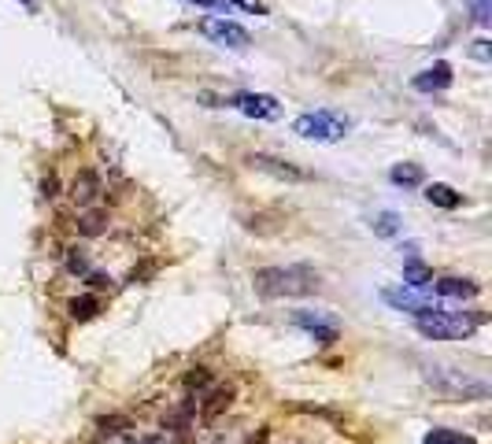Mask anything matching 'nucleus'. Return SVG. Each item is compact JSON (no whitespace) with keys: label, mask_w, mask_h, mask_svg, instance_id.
Returning a JSON list of instances; mask_svg holds the SVG:
<instances>
[{"label":"nucleus","mask_w":492,"mask_h":444,"mask_svg":"<svg viewBox=\"0 0 492 444\" xmlns=\"http://www.w3.org/2000/svg\"><path fill=\"white\" fill-rule=\"evenodd\" d=\"M437 292L441 296H478V282H470V278H441L437 282Z\"/></svg>","instance_id":"nucleus-14"},{"label":"nucleus","mask_w":492,"mask_h":444,"mask_svg":"<svg viewBox=\"0 0 492 444\" xmlns=\"http://www.w3.org/2000/svg\"><path fill=\"white\" fill-rule=\"evenodd\" d=\"M470 56H474V59H481V63H488V59H492V45H488L485 37H478L474 45H470Z\"/></svg>","instance_id":"nucleus-24"},{"label":"nucleus","mask_w":492,"mask_h":444,"mask_svg":"<svg viewBox=\"0 0 492 444\" xmlns=\"http://www.w3.org/2000/svg\"><path fill=\"white\" fill-rule=\"evenodd\" d=\"M108 230V211H96V207H89L86 215L78 219V234L81 238H100Z\"/></svg>","instance_id":"nucleus-12"},{"label":"nucleus","mask_w":492,"mask_h":444,"mask_svg":"<svg viewBox=\"0 0 492 444\" xmlns=\"http://www.w3.org/2000/svg\"><path fill=\"white\" fill-rule=\"evenodd\" d=\"M96 430L104 433V437L108 433H127L130 430V418L127 415H104V418H96Z\"/></svg>","instance_id":"nucleus-18"},{"label":"nucleus","mask_w":492,"mask_h":444,"mask_svg":"<svg viewBox=\"0 0 492 444\" xmlns=\"http://www.w3.org/2000/svg\"><path fill=\"white\" fill-rule=\"evenodd\" d=\"M186 4H200V8H211L215 0H186Z\"/></svg>","instance_id":"nucleus-29"},{"label":"nucleus","mask_w":492,"mask_h":444,"mask_svg":"<svg viewBox=\"0 0 492 444\" xmlns=\"http://www.w3.org/2000/svg\"><path fill=\"white\" fill-rule=\"evenodd\" d=\"M293 130L307 141H326V144H334L341 141L348 130H352V119H344L337 112H307V115H296L293 122Z\"/></svg>","instance_id":"nucleus-4"},{"label":"nucleus","mask_w":492,"mask_h":444,"mask_svg":"<svg viewBox=\"0 0 492 444\" xmlns=\"http://www.w3.org/2000/svg\"><path fill=\"white\" fill-rule=\"evenodd\" d=\"M41 197H45V200H52V197H56V178H52V175H49L45 182H41Z\"/></svg>","instance_id":"nucleus-28"},{"label":"nucleus","mask_w":492,"mask_h":444,"mask_svg":"<svg viewBox=\"0 0 492 444\" xmlns=\"http://www.w3.org/2000/svg\"><path fill=\"white\" fill-rule=\"evenodd\" d=\"M222 8H241V12H252V15H266V4L263 0H215Z\"/></svg>","instance_id":"nucleus-21"},{"label":"nucleus","mask_w":492,"mask_h":444,"mask_svg":"<svg viewBox=\"0 0 492 444\" xmlns=\"http://www.w3.org/2000/svg\"><path fill=\"white\" fill-rule=\"evenodd\" d=\"M200 34L208 37V41H215V45H222V49H249L252 45V37H249V30L244 27H237V23H230V19H219V15H208L200 23Z\"/></svg>","instance_id":"nucleus-5"},{"label":"nucleus","mask_w":492,"mask_h":444,"mask_svg":"<svg viewBox=\"0 0 492 444\" xmlns=\"http://www.w3.org/2000/svg\"><path fill=\"white\" fill-rule=\"evenodd\" d=\"M470 12H474V23L478 27H488V19H492V0H466Z\"/></svg>","instance_id":"nucleus-23"},{"label":"nucleus","mask_w":492,"mask_h":444,"mask_svg":"<svg viewBox=\"0 0 492 444\" xmlns=\"http://www.w3.org/2000/svg\"><path fill=\"white\" fill-rule=\"evenodd\" d=\"M67 270L71 274H89V256L81 248H71L67 252Z\"/></svg>","instance_id":"nucleus-22"},{"label":"nucleus","mask_w":492,"mask_h":444,"mask_svg":"<svg viewBox=\"0 0 492 444\" xmlns=\"http://www.w3.org/2000/svg\"><path fill=\"white\" fill-rule=\"evenodd\" d=\"M141 444H178V437H171V433H152V437H145Z\"/></svg>","instance_id":"nucleus-26"},{"label":"nucleus","mask_w":492,"mask_h":444,"mask_svg":"<svg viewBox=\"0 0 492 444\" xmlns=\"http://www.w3.org/2000/svg\"><path fill=\"white\" fill-rule=\"evenodd\" d=\"M252 285L266 300H285V296H311L319 289V274L311 267H263L252 274Z\"/></svg>","instance_id":"nucleus-1"},{"label":"nucleus","mask_w":492,"mask_h":444,"mask_svg":"<svg viewBox=\"0 0 492 444\" xmlns=\"http://www.w3.org/2000/svg\"><path fill=\"white\" fill-rule=\"evenodd\" d=\"M181 386H186V393L208 389V386H211V370H208V367H193V370L186 374V382H181Z\"/></svg>","instance_id":"nucleus-19"},{"label":"nucleus","mask_w":492,"mask_h":444,"mask_svg":"<svg viewBox=\"0 0 492 444\" xmlns=\"http://www.w3.org/2000/svg\"><path fill=\"white\" fill-rule=\"evenodd\" d=\"M230 404H234V389H230V386H219V389H211V396L200 404V415L211 422V418H219L222 411H227Z\"/></svg>","instance_id":"nucleus-10"},{"label":"nucleus","mask_w":492,"mask_h":444,"mask_svg":"<svg viewBox=\"0 0 492 444\" xmlns=\"http://www.w3.org/2000/svg\"><path fill=\"white\" fill-rule=\"evenodd\" d=\"M411 86H415L419 93H437V90H448V86H452V67H448V63H434L429 71H422V74H415V78H411Z\"/></svg>","instance_id":"nucleus-9"},{"label":"nucleus","mask_w":492,"mask_h":444,"mask_svg":"<svg viewBox=\"0 0 492 444\" xmlns=\"http://www.w3.org/2000/svg\"><path fill=\"white\" fill-rule=\"evenodd\" d=\"M388 178H393V185H404V189H415V185L426 182V175H422L419 163H396L393 171H388Z\"/></svg>","instance_id":"nucleus-13"},{"label":"nucleus","mask_w":492,"mask_h":444,"mask_svg":"<svg viewBox=\"0 0 492 444\" xmlns=\"http://www.w3.org/2000/svg\"><path fill=\"white\" fill-rule=\"evenodd\" d=\"M371 226H374L378 238H396V234H400V219L393 215V211H378Z\"/></svg>","instance_id":"nucleus-17"},{"label":"nucleus","mask_w":492,"mask_h":444,"mask_svg":"<svg viewBox=\"0 0 492 444\" xmlns=\"http://www.w3.org/2000/svg\"><path fill=\"white\" fill-rule=\"evenodd\" d=\"M249 167H256V171L271 175V178H278V182H307V175L300 171V167L285 163V160H278V156H266V152H252V156H249Z\"/></svg>","instance_id":"nucleus-7"},{"label":"nucleus","mask_w":492,"mask_h":444,"mask_svg":"<svg viewBox=\"0 0 492 444\" xmlns=\"http://www.w3.org/2000/svg\"><path fill=\"white\" fill-rule=\"evenodd\" d=\"M86 278H89V285H93V289H108V285H111L108 274H86Z\"/></svg>","instance_id":"nucleus-27"},{"label":"nucleus","mask_w":492,"mask_h":444,"mask_svg":"<svg viewBox=\"0 0 492 444\" xmlns=\"http://www.w3.org/2000/svg\"><path fill=\"white\" fill-rule=\"evenodd\" d=\"M100 444H141V440H137V437L127 430V433H108V437L100 440Z\"/></svg>","instance_id":"nucleus-25"},{"label":"nucleus","mask_w":492,"mask_h":444,"mask_svg":"<svg viewBox=\"0 0 492 444\" xmlns=\"http://www.w3.org/2000/svg\"><path fill=\"white\" fill-rule=\"evenodd\" d=\"M426 282H434V274H429V267H426V263H419V260H407V267H404V285H407V289H422Z\"/></svg>","instance_id":"nucleus-15"},{"label":"nucleus","mask_w":492,"mask_h":444,"mask_svg":"<svg viewBox=\"0 0 492 444\" xmlns=\"http://www.w3.org/2000/svg\"><path fill=\"white\" fill-rule=\"evenodd\" d=\"M100 193H104V185H100V175L96 171H78L74 182H71V200L78 207H89L100 200Z\"/></svg>","instance_id":"nucleus-8"},{"label":"nucleus","mask_w":492,"mask_h":444,"mask_svg":"<svg viewBox=\"0 0 492 444\" xmlns=\"http://www.w3.org/2000/svg\"><path fill=\"white\" fill-rule=\"evenodd\" d=\"M419 333L422 337H434V341H459V337H470L478 330L481 315H463V311H437V315H422Z\"/></svg>","instance_id":"nucleus-3"},{"label":"nucleus","mask_w":492,"mask_h":444,"mask_svg":"<svg viewBox=\"0 0 492 444\" xmlns=\"http://www.w3.org/2000/svg\"><path fill=\"white\" fill-rule=\"evenodd\" d=\"M426 382L434 386L441 396H452V400H470V396H488V382L474 378L470 370H459V367H444V363H434L426 367Z\"/></svg>","instance_id":"nucleus-2"},{"label":"nucleus","mask_w":492,"mask_h":444,"mask_svg":"<svg viewBox=\"0 0 492 444\" xmlns=\"http://www.w3.org/2000/svg\"><path fill=\"white\" fill-rule=\"evenodd\" d=\"M23 4H27V8H37V0H23Z\"/></svg>","instance_id":"nucleus-30"},{"label":"nucleus","mask_w":492,"mask_h":444,"mask_svg":"<svg viewBox=\"0 0 492 444\" xmlns=\"http://www.w3.org/2000/svg\"><path fill=\"white\" fill-rule=\"evenodd\" d=\"M426 200H429V204H437V207H444V211H452V207L463 204V197L456 193V189H452V185H441V182L426 185Z\"/></svg>","instance_id":"nucleus-11"},{"label":"nucleus","mask_w":492,"mask_h":444,"mask_svg":"<svg viewBox=\"0 0 492 444\" xmlns=\"http://www.w3.org/2000/svg\"><path fill=\"white\" fill-rule=\"evenodd\" d=\"M96 311H100V300H96V296H74V300H71V319H74V323L93 319Z\"/></svg>","instance_id":"nucleus-16"},{"label":"nucleus","mask_w":492,"mask_h":444,"mask_svg":"<svg viewBox=\"0 0 492 444\" xmlns=\"http://www.w3.org/2000/svg\"><path fill=\"white\" fill-rule=\"evenodd\" d=\"M230 108H237L241 115H249V119H266V122L281 119V104L271 93H237L230 100Z\"/></svg>","instance_id":"nucleus-6"},{"label":"nucleus","mask_w":492,"mask_h":444,"mask_svg":"<svg viewBox=\"0 0 492 444\" xmlns=\"http://www.w3.org/2000/svg\"><path fill=\"white\" fill-rule=\"evenodd\" d=\"M422 444H474V440L463 437V433H456V430H434Z\"/></svg>","instance_id":"nucleus-20"}]
</instances>
